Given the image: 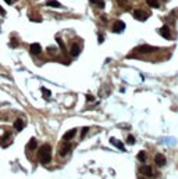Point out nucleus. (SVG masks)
<instances>
[{
    "label": "nucleus",
    "mask_w": 178,
    "mask_h": 179,
    "mask_svg": "<svg viewBox=\"0 0 178 179\" xmlns=\"http://www.w3.org/2000/svg\"><path fill=\"white\" fill-rule=\"evenodd\" d=\"M39 161L42 164H49L52 160V147L50 144H43L39 147Z\"/></svg>",
    "instance_id": "f257e3e1"
},
{
    "label": "nucleus",
    "mask_w": 178,
    "mask_h": 179,
    "mask_svg": "<svg viewBox=\"0 0 178 179\" xmlns=\"http://www.w3.org/2000/svg\"><path fill=\"white\" fill-rule=\"evenodd\" d=\"M156 50H159L157 47L155 46H149V45H142V46H138L135 49V52L138 53H142V54H147V53H153Z\"/></svg>",
    "instance_id": "f03ea898"
},
{
    "label": "nucleus",
    "mask_w": 178,
    "mask_h": 179,
    "mask_svg": "<svg viewBox=\"0 0 178 179\" xmlns=\"http://www.w3.org/2000/svg\"><path fill=\"white\" fill-rule=\"evenodd\" d=\"M147 17H149V14L146 11H143V10H135L134 11V18L138 20V21H146Z\"/></svg>",
    "instance_id": "7ed1b4c3"
},
{
    "label": "nucleus",
    "mask_w": 178,
    "mask_h": 179,
    "mask_svg": "<svg viewBox=\"0 0 178 179\" xmlns=\"http://www.w3.org/2000/svg\"><path fill=\"white\" fill-rule=\"evenodd\" d=\"M70 150H71L70 143H63L61 146L59 147V154L61 157H64V156H67V153H70Z\"/></svg>",
    "instance_id": "20e7f679"
},
{
    "label": "nucleus",
    "mask_w": 178,
    "mask_h": 179,
    "mask_svg": "<svg viewBox=\"0 0 178 179\" xmlns=\"http://www.w3.org/2000/svg\"><path fill=\"white\" fill-rule=\"evenodd\" d=\"M139 174L145 175V176H152L153 175V170H152L150 165H143V167L139 168Z\"/></svg>",
    "instance_id": "39448f33"
},
{
    "label": "nucleus",
    "mask_w": 178,
    "mask_h": 179,
    "mask_svg": "<svg viewBox=\"0 0 178 179\" xmlns=\"http://www.w3.org/2000/svg\"><path fill=\"white\" fill-rule=\"evenodd\" d=\"M125 29V24L123 21H116L114 25H113V32L114 33H120V32H123Z\"/></svg>",
    "instance_id": "423d86ee"
},
{
    "label": "nucleus",
    "mask_w": 178,
    "mask_h": 179,
    "mask_svg": "<svg viewBox=\"0 0 178 179\" xmlns=\"http://www.w3.org/2000/svg\"><path fill=\"white\" fill-rule=\"evenodd\" d=\"M155 163L159 165V167H163V165H166V163H167V160H166V157L163 156V154H156L155 156Z\"/></svg>",
    "instance_id": "0eeeda50"
},
{
    "label": "nucleus",
    "mask_w": 178,
    "mask_h": 179,
    "mask_svg": "<svg viewBox=\"0 0 178 179\" xmlns=\"http://www.w3.org/2000/svg\"><path fill=\"white\" fill-rule=\"evenodd\" d=\"M159 32L162 33V36H163V38H166V39H170V38H171L170 28H168L167 25H164V26H162V28L159 29Z\"/></svg>",
    "instance_id": "6e6552de"
},
{
    "label": "nucleus",
    "mask_w": 178,
    "mask_h": 179,
    "mask_svg": "<svg viewBox=\"0 0 178 179\" xmlns=\"http://www.w3.org/2000/svg\"><path fill=\"white\" fill-rule=\"evenodd\" d=\"M29 50H31V53L32 54H39L40 52H42V46L39 45V43H32L31 47H29Z\"/></svg>",
    "instance_id": "1a4fd4ad"
},
{
    "label": "nucleus",
    "mask_w": 178,
    "mask_h": 179,
    "mask_svg": "<svg viewBox=\"0 0 178 179\" xmlns=\"http://www.w3.org/2000/svg\"><path fill=\"white\" fill-rule=\"evenodd\" d=\"M75 133H77V129H75V128H72V129H70L68 132L63 136V139L65 140V142H68V140H71L74 136H75Z\"/></svg>",
    "instance_id": "9d476101"
},
{
    "label": "nucleus",
    "mask_w": 178,
    "mask_h": 179,
    "mask_svg": "<svg viewBox=\"0 0 178 179\" xmlns=\"http://www.w3.org/2000/svg\"><path fill=\"white\" fill-rule=\"evenodd\" d=\"M79 52H81V47L78 46L77 43H74L72 46H71V50H70V53L72 57H77L78 54H79Z\"/></svg>",
    "instance_id": "9b49d317"
},
{
    "label": "nucleus",
    "mask_w": 178,
    "mask_h": 179,
    "mask_svg": "<svg viewBox=\"0 0 178 179\" xmlns=\"http://www.w3.org/2000/svg\"><path fill=\"white\" fill-rule=\"evenodd\" d=\"M24 126H25V124H24V121L23 119H16V122H14V128H16L17 131H23L24 129Z\"/></svg>",
    "instance_id": "f8f14e48"
},
{
    "label": "nucleus",
    "mask_w": 178,
    "mask_h": 179,
    "mask_svg": "<svg viewBox=\"0 0 178 179\" xmlns=\"http://www.w3.org/2000/svg\"><path fill=\"white\" fill-rule=\"evenodd\" d=\"M147 6H150L152 8H159L160 7V3H159V0H146Z\"/></svg>",
    "instance_id": "ddd939ff"
},
{
    "label": "nucleus",
    "mask_w": 178,
    "mask_h": 179,
    "mask_svg": "<svg viewBox=\"0 0 178 179\" xmlns=\"http://www.w3.org/2000/svg\"><path fill=\"white\" fill-rule=\"evenodd\" d=\"M110 142H111V143H114V146H116V147H118L120 150H123V151L125 150V147L123 146V143H121L120 140H116L114 138H111V139H110Z\"/></svg>",
    "instance_id": "4468645a"
},
{
    "label": "nucleus",
    "mask_w": 178,
    "mask_h": 179,
    "mask_svg": "<svg viewBox=\"0 0 178 179\" xmlns=\"http://www.w3.org/2000/svg\"><path fill=\"white\" fill-rule=\"evenodd\" d=\"M46 6H49V7H54V8L61 7V4H60L59 1H56V0H49V1L46 3Z\"/></svg>",
    "instance_id": "2eb2a0df"
},
{
    "label": "nucleus",
    "mask_w": 178,
    "mask_h": 179,
    "mask_svg": "<svg viewBox=\"0 0 178 179\" xmlns=\"http://www.w3.org/2000/svg\"><path fill=\"white\" fill-rule=\"evenodd\" d=\"M92 4H95V6H98L99 8H104V1L103 0H89Z\"/></svg>",
    "instance_id": "dca6fc26"
},
{
    "label": "nucleus",
    "mask_w": 178,
    "mask_h": 179,
    "mask_svg": "<svg viewBox=\"0 0 178 179\" xmlns=\"http://www.w3.org/2000/svg\"><path fill=\"white\" fill-rule=\"evenodd\" d=\"M36 144H38V143H36V139L32 138V139L29 140V143H28V148H29V150H35V148H36Z\"/></svg>",
    "instance_id": "f3484780"
},
{
    "label": "nucleus",
    "mask_w": 178,
    "mask_h": 179,
    "mask_svg": "<svg viewBox=\"0 0 178 179\" xmlns=\"http://www.w3.org/2000/svg\"><path fill=\"white\" fill-rule=\"evenodd\" d=\"M138 160L142 161V163H145V161H146V151H143V150L139 151V153H138Z\"/></svg>",
    "instance_id": "a211bd4d"
},
{
    "label": "nucleus",
    "mask_w": 178,
    "mask_h": 179,
    "mask_svg": "<svg viewBox=\"0 0 178 179\" xmlns=\"http://www.w3.org/2000/svg\"><path fill=\"white\" fill-rule=\"evenodd\" d=\"M42 93H43V97H45V99H49V97L52 96L50 90H47L46 87H42Z\"/></svg>",
    "instance_id": "6ab92c4d"
},
{
    "label": "nucleus",
    "mask_w": 178,
    "mask_h": 179,
    "mask_svg": "<svg viewBox=\"0 0 178 179\" xmlns=\"http://www.w3.org/2000/svg\"><path fill=\"white\" fill-rule=\"evenodd\" d=\"M127 143H130V144H134V143H135V139H134V136H131V135H130V136L127 138Z\"/></svg>",
    "instance_id": "aec40b11"
},
{
    "label": "nucleus",
    "mask_w": 178,
    "mask_h": 179,
    "mask_svg": "<svg viewBox=\"0 0 178 179\" xmlns=\"http://www.w3.org/2000/svg\"><path fill=\"white\" fill-rule=\"evenodd\" d=\"M56 42H57V43H59V45H60V47H61L63 50H64V43H63V40L60 39V38H59V36H57V38H56Z\"/></svg>",
    "instance_id": "412c9836"
},
{
    "label": "nucleus",
    "mask_w": 178,
    "mask_h": 179,
    "mask_svg": "<svg viewBox=\"0 0 178 179\" xmlns=\"http://www.w3.org/2000/svg\"><path fill=\"white\" fill-rule=\"evenodd\" d=\"M88 131H89V128H82V133H81V138H82V139H84V136H85L86 135V132H88Z\"/></svg>",
    "instance_id": "4be33fe9"
},
{
    "label": "nucleus",
    "mask_w": 178,
    "mask_h": 179,
    "mask_svg": "<svg viewBox=\"0 0 178 179\" xmlns=\"http://www.w3.org/2000/svg\"><path fill=\"white\" fill-rule=\"evenodd\" d=\"M11 47H16V46H18V42H17L16 39H11V45H10Z\"/></svg>",
    "instance_id": "5701e85b"
},
{
    "label": "nucleus",
    "mask_w": 178,
    "mask_h": 179,
    "mask_svg": "<svg viewBox=\"0 0 178 179\" xmlns=\"http://www.w3.org/2000/svg\"><path fill=\"white\" fill-rule=\"evenodd\" d=\"M0 16H6V11L3 10V7L0 6Z\"/></svg>",
    "instance_id": "b1692460"
},
{
    "label": "nucleus",
    "mask_w": 178,
    "mask_h": 179,
    "mask_svg": "<svg viewBox=\"0 0 178 179\" xmlns=\"http://www.w3.org/2000/svg\"><path fill=\"white\" fill-rule=\"evenodd\" d=\"M86 99H88V101H93V100H95V99H93V96H91V94H88V96H86Z\"/></svg>",
    "instance_id": "393cba45"
},
{
    "label": "nucleus",
    "mask_w": 178,
    "mask_h": 179,
    "mask_svg": "<svg viewBox=\"0 0 178 179\" xmlns=\"http://www.w3.org/2000/svg\"><path fill=\"white\" fill-rule=\"evenodd\" d=\"M103 39H104V38H103V35H99V43H103Z\"/></svg>",
    "instance_id": "a878e982"
},
{
    "label": "nucleus",
    "mask_w": 178,
    "mask_h": 179,
    "mask_svg": "<svg viewBox=\"0 0 178 179\" xmlns=\"http://www.w3.org/2000/svg\"><path fill=\"white\" fill-rule=\"evenodd\" d=\"M4 1H6L7 4H11V3H13V0H4Z\"/></svg>",
    "instance_id": "bb28decb"
},
{
    "label": "nucleus",
    "mask_w": 178,
    "mask_h": 179,
    "mask_svg": "<svg viewBox=\"0 0 178 179\" xmlns=\"http://www.w3.org/2000/svg\"><path fill=\"white\" fill-rule=\"evenodd\" d=\"M139 179H143V178H139Z\"/></svg>",
    "instance_id": "cd10ccee"
}]
</instances>
